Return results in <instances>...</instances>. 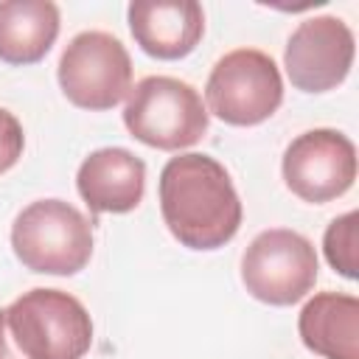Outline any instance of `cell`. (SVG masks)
Returning <instances> with one entry per match:
<instances>
[{
    "label": "cell",
    "mask_w": 359,
    "mask_h": 359,
    "mask_svg": "<svg viewBox=\"0 0 359 359\" xmlns=\"http://www.w3.org/2000/svg\"><path fill=\"white\" fill-rule=\"evenodd\" d=\"M17 261L39 275H76L93 258V222L65 199H36L11 224Z\"/></svg>",
    "instance_id": "cell-2"
},
{
    "label": "cell",
    "mask_w": 359,
    "mask_h": 359,
    "mask_svg": "<svg viewBox=\"0 0 359 359\" xmlns=\"http://www.w3.org/2000/svg\"><path fill=\"white\" fill-rule=\"evenodd\" d=\"M22 149H25L22 123L17 121L14 112L0 107V174L17 165V160L22 157Z\"/></svg>",
    "instance_id": "cell-15"
},
{
    "label": "cell",
    "mask_w": 359,
    "mask_h": 359,
    "mask_svg": "<svg viewBox=\"0 0 359 359\" xmlns=\"http://www.w3.org/2000/svg\"><path fill=\"white\" fill-rule=\"evenodd\" d=\"M353 31L334 14L303 20L283 48V67L294 90L328 93L337 90L353 67Z\"/></svg>",
    "instance_id": "cell-9"
},
{
    "label": "cell",
    "mask_w": 359,
    "mask_h": 359,
    "mask_svg": "<svg viewBox=\"0 0 359 359\" xmlns=\"http://www.w3.org/2000/svg\"><path fill=\"white\" fill-rule=\"evenodd\" d=\"M56 79L73 107L104 112L129 95L132 59L118 36L107 31H81L62 50Z\"/></svg>",
    "instance_id": "cell-6"
},
{
    "label": "cell",
    "mask_w": 359,
    "mask_h": 359,
    "mask_svg": "<svg viewBox=\"0 0 359 359\" xmlns=\"http://www.w3.org/2000/svg\"><path fill=\"white\" fill-rule=\"evenodd\" d=\"M6 331L22 359H84L93 320L84 303L62 289H31L6 306Z\"/></svg>",
    "instance_id": "cell-3"
},
{
    "label": "cell",
    "mask_w": 359,
    "mask_h": 359,
    "mask_svg": "<svg viewBox=\"0 0 359 359\" xmlns=\"http://www.w3.org/2000/svg\"><path fill=\"white\" fill-rule=\"evenodd\" d=\"M297 334L323 359H359V300L345 292L314 294L297 317Z\"/></svg>",
    "instance_id": "cell-12"
},
{
    "label": "cell",
    "mask_w": 359,
    "mask_h": 359,
    "mask_svg": "<svg viewBox=\"0 0 359 359\" xmlns=\"http://www.w3.org/2000/svg\"><path fill=\"white\" fill-rule=\"evenodd\" d=\"M286 188L311 205L339 199L356 180V146L337 129H309L297 135L280 163Z\"/></svg>",
    "instance_id": "cell-8"
},
{
    "label": "cell",
    "mask_w": 359,
    "mask_h": 359,
    "mask_svg": "<svg viewBox=\"0 0 359 359\" xmlns=\"http://www.w3.org/2000/svg\"><path fill=\"white\" fill-rule=\"evenodd\" d=\"M168 233L188 250L210 252L233 241L241 227V199L227 168L199 151L171 157L157 182Z\"/></svg>",
    "instance_id": "cell-1"
},
{
    "label": "cell",
    "mask_w": 359,
    "mask_h": 359,
    "mask_svg": "<svg viewBox=\"0 0 359 359\" xmlns=\"http://www.w3.org/2000/svg\"><path fill=\"white\" fill-rule=\"evenodd\" d=\"M76 188L95 216L129 213L143 202L146 163L123 146L95 149L81 160L76 171Z\"/></svg>",
    "instance_id": "cell-11"
},
{
    "label": "cell",
    "mask_w": 359,
    "mask_h": 359,
    "mask_svg": "<svg viewBox=\"0 0 359 359\" xmlns=\"http://www.w3.org/2000/svg\"><path fill=\"white\" fill-rule=\"evenodd\" d=\"M126 20L140 50L160 62L185 59L205 34V11L194 0H135Z\"/></svg>",
    "instance_id": "cell-10"
},
{
    "label": "cell",
    "mask_w": 359,
    "mask_h": 359,
    "mask_svg": "<svg viewBox=\"0 0 359 359\" xmlns=\"http://www.w3.org/2000/svg\"><path fill=\"white\" fill-rule=\"evenodd\" d=\"M314 244L286 227L261 230L241 255V283L266 306H294L317 283Z\"/></svg>",
    "instance_id": "cell-7"
},
{
    "label": "cell",
    "mask_w": 359,
    "mask_h": 359,
    "mask_svg": "<svg viewBox=\"0 0 359 359\" xmlns=\"http://www.w3.org/2000/svg\"><path fill=\"white\" fill-rule=\"evenodd\" d=\"M59 36V6L50 0L0 3V62L36 65Z\"/></svg>",
    "instance_id": "cell-13"
},
{
    "label": "cell",
    "mask_w": 359,
    "mask_h": 359,
    "mask_svg": "<svg viewBox=\"0 0 359 359\" xmlns=\"http://www.w3.org/2000/svg\"><path fill=\"white\" fill-rule=\"evenodd\" d=\"M0 359H22L6 331V309H0Z\"/></svg>",
    "instance_id": "cell-16"
},
{
    "label": "cell",
    "mask_w": 359,
    "mask_h": 359,
    "mask_svg": "<svg viewBox=\"0 0 359 359\" xmlns=\"http://www.w3.org/2000/svg\"><path fill=\"white\" fill-rule=\"evenodd\" d=\"M123 126L143 146L180 151L205 137L208 109L188 81L174 76H146L126 95Z\"/></svg>",
    "instance_id": "cell-4"
},
{
    "label": "cell",
    "mask_w": 359,
    "mask_h": 359,
    "mask_svg": "<svg viewBox=\"0 0 359 359\" xmlns=\"http://www.w3.org/2000/svg\"><path fill=\"white\" fill-rule=\"evenodd\" d=\"M356 227H359V213L348 210L337 216L323 236V252L331 269L348 280L359 278V258H356Z\"/></svg>",
    "instance_id": "cell-14"
},
{
    "label": "cell",
    "mask_w": 359,
    "mask_h": 359,
    "mask_svg": "<svg viewBox=\"0 0 359 359\" xmlns=\"http://www.w3.org/2000/svg\"><path fill=\"white\" fill-rule=\"evenodd\" d=\"M283 104V79L275 59L255 48L224 53L205 84V109L230 126H258Z\"/></svg>",
    "instance_id": "cell-5"
}]
</instances>
